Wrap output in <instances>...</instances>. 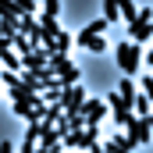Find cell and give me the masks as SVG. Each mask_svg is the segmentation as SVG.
Listing matches in <instances>:
<instances>
[{"instance_id":"9c48e42d","label":"cell","mask_w":153,"mask_h":153,"mask_svg":"<svg viewBox=\"0 0 153 153\" xmlns=\"http://www.w3.org/2000/svg\"><path fill=\"white\" fill-rule=\"evenodd\" d=\"M135 146H139V143H135L132 135H114V139H111V143H103L100 150H107V153H121V150H135Z\"/></svg>"},{"instance_id":"277c9868","label":"cell","mask_w":153,"mask_h":153,"mask_svg":"<svg viewBox=\"0 0 153 153\" xmlns=\"http://www.w3.org/2000/svg\"><path fill=\"white\" fill-rule=\"evenodd\" d=\"M125 128H128V135H132L139 146H146V143H150V135H153V117H139V114H135Z\"/></svg>"},{"instance_id":"ffe728a7","label":"cell","mask_w":153,"mask_h":153,"mask_svg":"<svg viewBox=\"0 0 153 153\" xmlns=\"http://www.w3.org/2000/svg\"><path fill=\"white\" fill-rule=\"evenodd\" d=\"M143 89H146V93L153 96V75H146V78H143Z\"/></svg>"},{"instance_id":"7a4b0ae2","label":"cell","mask_w":153,"mask_h":153,"mask_svg":"<svg viewBox=\"0 0 153 153\" xmlns=\"http://www.w3.org/2000/svg\"><path fill=\"white\" fill-rule=\"evenodd\" d=\"M50 68L57 71V82H61L64 89H68V85H75L78 78H82V75H78V68L68 61V53H61V50H57V53H50Z\"/></svg>"},{"instance_id":"44dd1931","label":"cell","mask_w":153,"mask_h":153,"mask_svg":"<svg viewBox=\"0 0 153 153\" xmlns=\"http://www.w3.org/2000/svg\"><path fill=\"white\" fill-rule=\"evenodd\" d=\"M146 64H150V68H153V46H150V50H146Z\"/></svg>"},{"instance_id":"7c38bea8","label":"cell","mask_w":153,"mask_h":153,"mask_svg":"<svg viewBox=\"0 0 153 153\" xmlns=\"http://www.w3.org/2000/svg\"><path fill=\"white\" fill-rule=\"evenodd\" d=\"M121 18H125L128 29L139 25V7H135V0H121Z\"/></svg>"},{"instance_id":"5bb4252c","label":"cell","mask_w":153,"mask_h":153,"mask_svg":"<svg viewBox=\"0 0 153 153\" xmlns=\"http://www.w3.org/2000/svg\"><path fill=\"white\" fill-rule=\"evenodd\" d=\"M39 25H43L50 36H57V32H61V22H57V14H46V11H43V14H39Z\"/></svg>"},{"instance_id":"e0dca14e","label":"cell","mask_w":153,"mask_h":153,"mask_svg":"<svg viewBox=\"0 0 153 153\" xmlns=\"http://www.w3.org/2000/svg\"><path fill=\"white\" fill-rule=\"evenodd\" d=\"M85 50H89V53H103V50H107V43H103V36H93L89 43H85Z\"/></svg>"},{"instance_id":"5b68a950","label":"cell","mask_w":153,"mask_h":153,"mask_svg":"<svg viewBox=\"0 0 153 153\" xmlns=\"http://www.w3.org/2000/svg\"><path fill=\"white\" fill-rule=\"evenodd\" d=\"M61 103H64V111H68V114H82V107H85V89H82V85H68V89H64V93H61Z\"/></svg>"},{"instance_id":"52a82bcc","label":"cell","mask_w":153,"mask_h":153,"mask_svg":"<svg viewBox=\"0 0 153 153\" xmlns=\"http://www.w3.org/2000/svg\"><path fill=\"white\" fill-rule=\"evenodd\" d=\"M107 25H111L107 18H96V22H89V25H85V29H82V32L75 36V43H78V46H85V43H89L93 36H103V29H107Z\"/></svg>"},{"instance_id":"7402d4cb","label":"cell","mask_w":153,"mask_h":153,"mask_svg":"<svg viewBox=\"0 0 153 153\" xmlns=\"http://www.w3.org/2000/svg\"><path fill=\"white\" fill-rule=\"evenodd\" d=\"M150 117H153V114H150Z\"/></svg>"},{"instance_id":"8fae6325","label":"cell","mask_w":153,"mask_h":153,"mask_svg":"<svg viewBox=\"0 0 153 153\" xmlns=\"http://www.w3.org/2000/svg\"><path fill=\"white\" fill-rule=\"evenodd\" d=\"M128 36L135 39V43H150V39H153V22H139V25H132Z\"/></svg>"},{"instance_id":"ac0fdd59","label":"cell","mask_w":153,"mask_h":153,"mask_svg":"<svg viewBox=\"0 0 153 153\" xmlns=\"http://www.w3.org/2000/svg\"><path fill=\"white\" fill-rule=\"evenodd\" d=\"M71 43H75V39L68 36V32H64V29H61V32H57V50H61V53H68V46H71Z\"/></svg>"},{"instance_id":"ba28073f","label":"cell","mask_w":153,"mask_h":153,"mask_svg":"<svg viewBox=\"0 0 153 153\" xmlns=\"http://www.w3.org/2000/svg\"><path fill=\"white\" fill-rule=\"evenodd\" d=\"M43 135V121H29V128H25V143H22V153H32L36 150V139Z\"/></svg>"},{"instance_id":"30bf717a","label":"cell","mask_w":153,"mask_h":153,"mask_svg":"<svg viewBox=\"0 0 153 153\" xmlns=\"http://www.w3.org/2000/svg\"><path fill=\"white\" fill-rule=\"evenodd\" d=\"M132 107H135V114H139V117H150V114H153V96L146 93V89L135 93V103H132Z\"/></svg>"},{"instance_id":"8992f818","label":"cell","mask_w":153,"mask_h":153,"mask_svg":"<svg viewBox=\"0 0 153 153\" xmlns=\"http://www.w3.org/2000/svg\"><path fill=\"white\" fill-rule=\"evenodd\" d=\"M111 111V103L107 100H85V107H82V114H85V121L89 125H100V117Z\"/></svg>"},{"instance_id":"9a60e30c","label":"cell","mask_w":153,"mask_h":153,"mask_svg":"<svg viewBox=\"0 0 153 153\" xmlns=\"http://www.w3.org/2000/svg\"><path fill=\"white\" fill-rule=\"evenodd\" d=\"M117 93H121V96H125L128 103H135V85H132V78H128V75L121 78V85H117ZM132 111H135V107H132Z\"/></svg>"},{"instance_id":"d6986e66","label":"cell","mask_w":153,"mask_h":153,"mask_svg":"<svg viewBox=\"0 0 153 153\" xmlns=\"http://www.w3.org/2000/svg\"><path fill=\"white\" fill-rule=\"evenodd\" d=\"M43 11H46V14H61V4H57V0H43Z\"/></svg>"},{"instance_id":"2e32d148","label":"cell","mask_w":153,"mask_h":153,"mask_svg":"<svg viewBox=\"0 0 153 153\" xmlns=\"http://www.w3.org/2000/svg\"><path fill=\"white\" fill-rule=\"evenodd\" d=\"M4 14H22L18 0H0V18H4Z\"/></svg>"},{"instance_id":"4fadbf2b","label":"cell","mask_w":153,"mask_h":153,"mask_svg":"<svg viewBox=\"0 0 153 153\" xmlns=\"http://www.w3.org/2000/svg\"><path fill=\"white\" fill-rule=\"evenodd\" d=\"M103 18L107 22H121V0H103Z\"/></svg>"},{"instance_id":"6da1fadb","label":"cell","mask_w":153,"mask_h":153,"mask_svg":"<svg viewBox=\"0 0 153 153\" xmlns=\"http://www.w3.org/2000/svg\"><path fill=\"white\" fill-rule=\"evenodd\" d=\"M114 57H117V68H121L125 75H135V71H139V64H143V43H135V39L117 43Z\"/></svg>"},{"instance_id":"3957f363","label":"cell","mask_w":153,"mask_h":153,"mask_svg":"<svg viewBox=\"0 0 153 153\" xmlns=\"http://www.w3.org/2000/svg\"><path fill=\"white\" fill-rule=\"evenodd\" d=\"M107 103H111V114H114V121L121 125V128H125V125H128V121L135 117V111H132V103H128V100H125L121 93H111V96H107Z\"/></svg>"}]
</instances>
